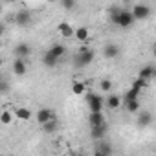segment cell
Returning <instances> with one entry per match:
<instances>
[{"instance_id": "cell-1", "label": "cell", "mask_w": 156, "mask_h": 156, "mask_svg": "<svg viewBox=\"0 0 156 156\" xmlns=\"http://www.w3.org/2000/svg\"><path fill=\"white\" fill-rule=\"evenodd\" d=\"M110 20L119 28H130L136 22L130 9H121V8H116V6L110 9Z\"/></svg>"}, {"instance_id": "cell-2", "label": "cell", "mask_w": 156, "mask_h": 156, "mask_svg": "<svg viewBox=\"0 0 156 156\" xmlns=\"http://www.w3.org/2000/svg\"><path fill=\"white\" fill-rule=\"evenodd\" d=\"M94 57H96L94 50H90L88 46H81V50L73 55V66L85 68V66H88V64L94 62Z\"/></svg>"}, {"instance_id": "cell-3", "label": "cell", "mask_w": 156, "mask_h": 156, "mask_svg": "<svg viewBox=\"0 0 156 156\" xmlns=\"http://www.w3.org/2000/svg\"><path fill=\"white\" fill-rule=\"evenodd\" d=\"M85 101L88 105V112H103V108L107 107V99L96 92H87Z\"/></svg>"}, {"instance_id": "cell-4", "label": "cell", "mask_w": 156, "mask_h": 156, "mask_svg": "<svg viewBox=\"0 0 156 156\" xmlns=\"http://www.w3.org/2000/svg\"><path fill=\"white\" fill-rule=\"evenodd\" d=\"M130 11H132L134 20H145V19H149L151 13H152L151 6H147V4H134Z\"/></svg>"}, {"instance_id": "cell-5", "label": "cell", "mask_w": 156, "mask_h": 156, "mask_svg": "<svg viewBox=\"0 0 156 156\" xmlns=\"http://www.w3.org/2000/svg\"><path fill=\"white\" fill-rule=\"evenodd\" d=\"M31 20H33V19H31V11H30V9H19V11L15 13V24L20 26V28L30 26Z\"/></svg>"}, {"instance_id": "cell-6", "label": "cell", "mask_w": 156, "mask_h": 156, "mask_svg": "<svg viewBox=\"0 0 156 156\" xmlns=\"http://www.w3.org/2000/svg\"><path fill=\"white\" fill-rule=\"evenodd\" d=\"M13 53H15V59H24L26 61L31 55V46L28 42H19V44H15Z\"/></svg>"}, {"instance_id": "cell-7", "label": "cell", "mask_w": 156, "mask_h": 156, "mask_svg": "<svg viewBox=\"0 0 156 156\" xmlns=\"http://www.w3.org/2000/svg\"><path fill=\"white\" fill-rule=\"evenodd\" d=\"M57 116H55V112L53 110H50V108H39L37 110V114H35V119H37V123L42 127L44 123H48V121H51V119H55Z\"/></svg>"}, {"instance_id": "cell-8", "label": "cell", "mask_w": 156, "mask_h": 156, "mask_svg": "<svg viewBox=\"0 0 156 156\" xmlns=\"http://www.w3.org/2000/svg\"><path fill=\"white\" fill-rule=\"evenodd\" d=\"M119 53H121V50H119V46L114 44V42H108V44L103 46V57H105V59H118Z\"/></svg>"}, {"instance_id": "cell-9", "label": "cell", "mask_w": 156, "mask_h": 156, "mask_svg": "<svg viewBox=\"0 0 156 156\" xmlns=\"http://www.w3.org/2000/svg\"><path fill=\"white\" fill-rule=\"evenodd\" d=\"M94 156H112V145L105 140L98 141L96 145V151H94Z\"/></svg>"}, {"instance_id": "cell-10", "label": "cell", "mask_w": 156, "mask_h": 156, "mask_svg": "<svg viewBox=\"0 0 156 156\" xmlns=\"http://www.w3.org/2000/svg\"><path fill=\"white\" fill-rule=\"evenodd\" d=\"M57 30H59V35L64 37V39L75 37V30H73V26L68 24V22H59V24H57Z\"/></svg>"}, {"instance_id": "cell-11", "label": "cell", "mask_w": 156, "mask_h": 156, "mask_svg": "<svg viewBox=\"0 0 156 156\" xmlns=\"http://www.w3.org/2000/svg\"><path fill=\"white\" fill-rule=\"evenodd\" d=\"M88 123H90V127L105 125V123H107L105 114H103V112H88Z\"/></svg>"}, {"instance_id": "cell-12", "label": "cell", "mask_w": 156, "mask_h": 156, "mask_svg": "<svg viewBox=\"0 0 156 156\" xmlns=\"http://www.w3.org/2000/svg\"><path fill=\"white\" fill-rule=\"evenodd\" d=\"M107 130H108L107 123H105V125H99V127H90V136H92V140H96V141H101V140H105V134H107Z\"/></svg>"}, {"instance_id": "cell-13", "label": "cell", "mask_w": 156, "mask_h": 156, "mask_svg": "<svg viewBox=\"0 0 156 156\" xmlns=\"http://www.w3.org/2000/svg\"><path fill=\"white\" fill-rule=\"evenodd\" d=\"M26 72H28L26 61H24V59H15V61H13V73L19 75V77H22V75H26Z\"/></svg>"}, {"instance_id": "cell-14", "label": "cell", "mask_w": 156, "mask_h": 156, "mask_svg": "<svg viewBox=\"0 0 156 156\" xmlns=\"http://www.w3.org/2000/svg\"><path fill=\"white\" fill-rule=\"evenodd\" d=\"M136 123H138V127H141V129H145V127H149L151 123H152V114L151 112H140L138 114V118H136Z\"/></svg>"}, {"instance_id": "cell-15", "label": "cell", "mask_w": 156, "mask_h": 156, "mask_svg": "<svg viewBox=\"0 0 156 156\" xmlns=\"http://www.w3.org/2000/svg\"><path fill=\"white\" fill-rule=\"evenodd\" d=\"M121 105H123V98H121V96L110 94V96L107 98V107H108L110 110H116V108H119Z\"/></svg>"}, {"instance_id": "cell-16", "label": "cell", "mask_w": 156, "mask_h": 156, "mask_svg": "<svg viewBox=\"0 0 156 156\" xmlns=\"http://www.w3.org/2000/svg\"><path fill=\"white\" fill-rule=\"evenodd\" d=\"M138 77H140V79H143V81H151L152 77H156V70L152 66H143L138 72Z\"/></svg>"}, {"instance_id": "cell-17", "label": "cell", "mask_w": 156, "mask_h": 156, "mask_svg": "<svg viewBox=\"0 0 156 156\" xmlns=\"http://www.w3.org/2000/svg\"><path fill=\"white\" fill-rule=\"evenodd\" d=\"M13 114H15V118H17V119H20V121H28L30 118H33L31 110H30V108H26V107H17Z\"/></svg>"}, {"instance_id": "cell-18", "label": "cell", "mask_w": 156, "mask_h": 156, "mask_svg": "<svg viewBox=\"0 0 156 156\" xmlns=\"http://www.w3.org/2000/svg\"><path fill=\"white\" fill-rule=\"evenodd\" d=\"M75 39L79 42H88L90 41V31L87 26H81V28H75Z\"/></svg>"}, {"instance_id": "cell-19", "label": "cell", "mask_w": 156, "mask_h": 156, "mask_svg": "<svg viewBox=\"0 0 156 156\" xmlns=\"http://www.w3.org/2000/svg\"><path fill=\"white\" fill-rule=\"evenodd\" d=\"M57 62H59V59L48 50V51H44V55H42V64L46 66V68H53V66H57Z\"/></svg>"}, {"instance_id": "cell-20", "label": "cell", "mask_w": 156, "mask_h": 156, "mask_svg": "<svg viewBox=\"0 0 156 156\" xmlns=\"http://www.w3.org/2000/svg\"><path fill=\"white\" fill-rule=\"evenodd\" d=\"M59 119L55 118V119H51V121H48V123H44L42 127H41V130L44 132V134H53V132H57L59 130Z\"/></svg>"}, {"instance_id": "cell-21", "label": "cell", "mask_w": 156, "mask_h": 156, "mask_svg": "<svg viewBox=\"0 0 156 156\" xmlns=\"http://www.w3.org/2000/svg\"><path fill=\"white\" fill-rule=\"evenodd\" d=\"M72 92L77 94V96H81V94L87 92V85L81 83V81H73V83H72Z\"/></svg>"}, {"instance_id": "cell-22", "label": "cell", "mask_w": 156, "mask_h": 156, "mask_svg": "<svg viewBox=\"0 0 156 156\" xmlns=\"http://www.w3.org/2000/svg\"><path fill=\"white\" fill-rule=\"evenodd\" d=\"M50 51H51L57 59H61V57L66 53V46H64V44H53V46L50 48Z\"/></svg>"}, {"instance_id": "cell-23", "label": "cell", "mask_w": 156, "mask_h": 156, "mask_svg": "<svg viewBox=\"0 0 156 156\" xmlns=\"http://www.w3.org/2000/svg\"><path fill=\"white\" fill-rule=\"evenodd\" d=\"M130 88H134V90L141 92L143 88H149V81H143V79H140V77H136V79L132 81V87H130Z\"/></svg>"}, {"instance_id": "cell-24", "label": "cell", "mask_w": 156, "mask_h": 156, "mask_svg": "<svg viewBox=\"0 0 156 156\" xmlns=\"http://www.w3.org/2000/svg\"><path fill=\"white\" fill-rule=\"evenodd\" d=\"M125 108H127V112H130V114H138V110H140V101H138V99H134V101H125Z\"/></svg>"}, {"instance_id": "cell-25", "label": "cell", "mask_w": 156, "mask_h": 156, "mask_svg": "<svg viewBox=\"0 0 156 156\" xmlns=\"http://www.w3.org/2000/svg\"><path fill=\"white\" fill-rule=\"evenodd\" d=\"M13 118H15V114H11L9 110H2V114H0V121H2L4 125H9L13 121Z\"/></svg>"}, {"instance_id": "cell-26", "label": "cell", "mask_w": 156, "mask_h": 156, "mask_svg": "<svg viewBox=\"0 0 156 156\" xmlns=\"http://www.w3.org/2000/svg\"><path fill=\"white\" fill-rule=\"evenodd\" d=\"M99 88H101L103 92H110V90L114 88V85H112L110 79H101V81H99Z\"/></svg>"}, {"instance_id": "cell-27", "label": "cell", "mask_w": 156, "mask_h": 156, "mask_svg": "<svg viewBox=\"0 0 156 156\" xmlns=\"http://www.w3.org/2000/svg\"><path fill=\"white\" fill-rule=\"evenodd\" d=\"M61 8H64V9H75L77 2H75V0H61Z\"/></svg>"}, {"instance_id": "cell-28", "label": "cell", "mask_w": 156, "mask_h": 156, "mask_svg": "<svg viewBox=\"0 0 156 156\" xmlns=\"http://www.w3.org/2000/svg\"><path fill=\"white\" fill-rule=\"evenodd\" d=\"M0 92H2V94H8L9 92V85H8L6 79H2V83H0Z\"/></svg>"}, {"instance_id": "cell-29", "label": "cell", "mask_w": 156, "mask_h": 156, "mask_svg": "<svg viewBox=\"0 0 156 156\" xmlns=\"http://www.w3.org/2000/svg\"><path fill=\"white\" fill-rule=\"evenodd\" d=\"M152 55L156 57V44H152Z\"/></svg>"}, {"instance_id": "cell-30", "label": "cell", "mask_w": 156, "mask_h": 156, "mask_svg": "<svg viewBox=\"0 0 156 156\" xmlns=\"http://www.w3.org/2000/svg\"><path fill=\"white\" fill-rule=\"evenodd\" d=\"M77 156H85V154H77Z\"/></svg>"}]
</instances>
